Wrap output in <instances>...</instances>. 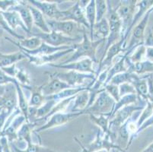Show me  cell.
Wrapping results in <instances>:
<instances>
[{
	"label": "cell",
	"instance_id": "35",
	"mask_svg": "<svg viewBox=\"0 0 153 152\" xmlns=\"http://www.w3.org/2000/svg\"><path fill=\"white\" fill-rule=\"evenodd\" d=\"M13 148L15 152H57L49 148L42 146L41 143H34V142L27 145V147L24 149L19 148L15 145H13Z\"/></svg>",
	"mask_w": 153,
	"mask_h": 152
},
{
	"label": "cell",
	"instance_id": "27",
	"mask_svg": "<svg viewBox=\"0 0 153 152\" xmlns=\"http://www.w3.org/2000/svg\"><path fill=\"white\" fill-rule=\"evenodd\" d=\"M43 85L41 86H30L27 89H30L31 91V97L28 101L29 107L39 108L44 104L45 101V97L42 92Z\"/></svg>",
	"mask_w": 153,
	"mask_h": 152
},
{
	"label": "cell",
	"instance_id": "10",
	"mask_svg": "<svg viewBox=\"0 0 153 152\" xmlns=\"http://www.w3.org/2000/svg\"><path fill=\"white\" fill-rule=\"evenodd\" d=\"M126 41L127 40L124 38V37H121V38L120 39L117 43L114 44H113L111 47L108 50L106 53V55L104 56V59L101 61V62L98 63V68L96 70V79L99 75V74L102 72L103 70L111 68V65L112 64L113 60L114 59L115 57L120 53L126 51V47L127 46L126 44Z\"/></svg>",
	"mask_w": 153,
	"mask_h": 152
},
{
	"label": "cell",
	"instance_id": "46",
	"mask_svg": "<svg viewBox=\"0 0 153 152\" xmlns=\"http://www.w3.org/2000/svg\"><path fill=\"white\" fill-rule=\"evenodd\" d=\"M146 60L153 62V47H146Z\"/></svg>",
	"mask_w": 153,
	"mask_h": 152
},
{
	"label": "cell",
	"instance_id": "48",
	"mask_svg": "<svg viewBox=\"0 0 153 152\" xmlns=\"http://www.w3.org/2000/svg\"><path fill=\"white\" fill-rule=\"evenodd\" d=\"M95 152H109V151H106V150H100V151H95Z\"/></svg>",
	"mask_w": 153,
	"mask_h": 152
},
{
	"label": "cell",
	"instance_id": "31",
	"mask_svg": "<svg viewBox=\"0 0 153 152\" xmlns=\"http://www.w3.org/2000/svg\"><path fill=\"white\" fill-rule=\"evenodd\" d=\"M26 59L27 57L25 56L22 51H19V52L15 53L9 54V55L2 56V59L0 62V67L3 68V67L10 66V65L15 64V62L23 60V59Z\"/></svg>",
	"mask_w": 153,
	"mask_h": 152
},
{
	"label": "cell",
	"instance_id": "33",
	"mask_svg": "<svg viewBox=\"0 0 153 152\" xmlns=\"http://www.w3.org/2000/svg\"><path fill=\"white\" fill-rule=\"evenodd\" d=\"M96 33H98V35L101 36L102 39L106 40L108 37L110 33V26L109 22L106 17L104 19H101L100 22H96L94 29V37L96 35Z\"/></svg>",
	"mask_w": 153,
	"mask_h": 152
},
{
	"label": "cell",
	"instance_id": "43",
	"mask_svg": "<svg viewBox=\"0 0 153 152\" xmlns=\"http://www.w3.org/2000/svg\"><path fill=\"white\" fill-rule=\"evenodd\" d=\"M16 82H19L16 79H13V78L10 77L9 75L5 74L3 71L0 70V85H4V84H8L9 83L14 84L15 85Z\"/></svg>",
	"mask_w": 153,
	"mask_h": 152
},
{
	"label": "cell",
	"instance_id": "30",
	"mask_svg": "<svg viewBox=\"0 0 153 152\" xmlns=\"http://www.w3.org/2000/svg\"><path fill=\"white\" fill-rule=\"evenodd\" d=\"M90 118L94 123L98 125L100 130L105 135H111L112 132L110 130V117L108 116L90 115Z\"/></svg>",
	"mask_w": 153,
	"mask_h": 152
},
{
	"label": "cell",
	"instance_id": "6",
	"mask_svg": "<svg viewBox=\"0 0 153 152\" xmlns=\"http://www.w3.org/2000/svg\"><path fill=\"white\" fill-rule=\"evenodd\" d=\"M49 77L57 78L62 82H66L72 87H76L82 86V84L84 83L85 80H96V75L94 74L81 73L76 71H69L66 72H56L50 73L46 72Z\"/></svg>",
	"mask_w": 153,
	"mask_h": 152
},
{
	"label": "cell",
	"instance_id": "24",
	"mask_svg": "<svg viewBox=\"0 0 153 152\" xmlns=\"http://www.w3.org/2000/svg\"><path fill=\"white\" fill-rule=\"evenodd\" d=\"M25 117L23 115H21L17 116L15 119V120L12 122V123L8 127L5 128L4 131L2 132V135L4 136H8V139L10 141H13L15 139H18V132H19V128L22 127L25 122H26Z\"/></svg>",
	"mask_w": 153,
	"mask_h": 152
},
{
	"label": "cell",
	"instance_id": "16",
	"mask_svg": "<svg viewBox=\"0 0 153 152\" xmlns=\"http://www.w3.org/2000/svg\"><path fill=\"white\" fill-rule=\"evenodd\" d=\"M49 78L51 79V81H50L49 83H47V85H43L42 87V92L44 97L57 94V93L62 91V90L72 87L67 83L62 82V81L57 79V78Z\"/></svg>",
	"mask_w": 153,
	"mask_h": 152
},
{
	"label": "cell",
	"instance_id": "49",
	"mask_svg": "<svg viewBox=\"0 0 153 152\" xmlns=\"http://www.w3.org/2000/svg\"><path fill=\"white\" fill-rule=\"evenodd\" d=\"M152 29H153V27H152Z\"/></svg>",
	"mask_w": 153,
	"mask_h": 152
},
{
	"label": "cell",
	"instance_id": "18",
	"mask_svg": "<svg viewBox=\"0 0 153 152\" xmlns=\"http://www.w3.org/2000/svg\"><path fill=\"white\" fill-rule=\"evenodd\" d=\"M72 47V46H62V47H53V46L49 45V44H46L43 42L41 45L34 50H26L25 49L20 48L21 50L24 52L27 53V54L31 56H46V55H51L55 53L62 51V50H66L68 49H70Z\"/></svg>",
	"mask_w": 153,
	"mask_h": 152
},
{
	"label": "cell",
	"instance_id": "11",
	"mask_svg": "<svg viewBox=\"0 0 153 152\" xmlns=\"http://www.w3.org/2000/svg\"><path fill=\"white\" fill-rule=\"evenodd\" d=\"M59 21H70V22H76L89 30V24L86 19L85 8L80 5L79 1H76L73 5L69 8L66 10H62L61 16Z\"/></svg>",
	"mask_w": 153,
	"mask_h": 152
},
{
	"label": "cell",
	"instance_id": "44",
	"mask_svg": "<svg viewBox=\"0 0 153 152\" xmlns=\"http://www.w3.org/2000/svg\"><path fill=\"white\" fill-rule=\"evenodd\" d=\"M153 125V114L147 120L145 121L144 123L143 124V125L140 126V128H139L138 129H137V132H136V136H137L139 133H140L141 132H143V130H145V129H146V128H149V126H151V125Z\"/></svg>",
	"mask_w": 153,
	"mask_h": 152
},
{
	"label": "cell",
	"instance_id": "8",
	"mask_svg": "<svg viewBox=\"0 0 153 152\" xmlns=\"http://www.w3.org/2000/svg\"><path fill=\"white\" fill-rule=\"evenodd\" d=\"M33 36L38 37L43 42L53 47H62V46H72L80 39V37H70L64 35L62 33L55 31H51L50 33H31Z\"/></svg>",
	"mask_w": 153,
	"mask_h": 152
},
{
	"label": "cell",
	"instance_id": "39",
	"mask_svg": "<svg viewBox=\"0 0 153 152\" xmlns=\"http://www.w3.org/2000/svg\"><path fill=\"white\" fill-rule=\"evenodd\" d=\"M153 114V103L150 102L149 100L147 101V104L144 109L143 110L141 115H140V118L138 119L137 122H136V125L137 128H140L142 125L145 122V121L151 116Z\"/></svg>",
	"mask_w": 153,
	"mask_h": 152
},
{
	"label": "cell",
	"instance_id": "22",
	"mask_svg": "<svg viewBox=\"0 0 153 152\" xmlns=\"http://www.w3.org/2000/svg\"><path fill=\"white\" fill-rule=\"evenodd\" d=\"M152 6L153 0H143V1H140V2H137V4H136V8H138V11L135 14L131 26H130V27L128 30V36L130 33V32L133 30V29L136 27V25L140 22L142 17L146 15V13Z\"/></svg>",
	"mask_w": 153,
	"mask_h": 152
},
{
	"label": "cell",
	"instance_id": "2",
	"mask_svg": "<svg viewBox=\"0 0 153 152\" xmlns=\"http://www.w3.org/2000/svg\"><path fill=\"white\" fill-rule=\"evenodd\" d=\"M108 2V12H107V19L109 22L110 33L108 38L106 39V45L104 47L101 58L100 59L99 62L104 59V56L108 49L115 43L121 38V30H122V22L117 13L116 8H113L110 1Z\"/></svg>",
	"mask_w": 153,
	"mask_h": 152
},
{
	"label": "cell",
	"instance_id": "40",
	"mask_svg": "<svg viewBox=\"0 0 153 152\" xmlns=\"http://www.w3.org/2000/svg\"><path fill=\"white\" fill-rule=\"evenodd\" d=\"M15 77H17L19 82H20V83L22 84L24 87H26V88L31 86L30 78H29L27 72L24 70V69H19L17 75H16Z\"/></svg>",
	"mask_w": 153,
	"mask_h": 152
},
{
	"label": "cell",
	"instance_id": "47",
	"mask_svg": "<svg viewBox=\"0 0 153 152\" xmlns=\"http://www.w3.org/2000/svg\"><path fill=\"white\" fill-rule=\"evenodd\" d=\"M142 152H153V142L151 143L148 147L146 148Z\"/></svg>",
	"mask_w": 153,
	"mask_h": 152
},
{
	"label": "cell",
	"instance_id": "23",
	"mask_svg": "<svg viewBox=\"0 0 153 152\" xmlns=\"http://www.w3.org/2000/svg\"><path fill=\"white\" fill-rule=\"evenodd\" d=\"M2 15H3L4 19L6 21L7 24H9L11 29L15 30L18 27H20L21 28L23 29L27 33H29L28 30L26 27L25 24H24L23 21H22V18L19 15V14L17 12L15 11H10V12H2Z\"/></svg>",
	"mask_w": 153,
	"mask_h": 152
},
{
	"label": "cell",
	"instance_id": "4",
	"mask_svg": "<svg viewBox=\"0 0 153 152\" xmlns=\"http://www.w3.org/2000/svg\"><path fill=\"white\" fill-rule=\"evenodd\" d=\"M120 3L116 7L117 13L122 22L121 37L126 40L128 38V30L130 27L135 15L137 0H124L120 1Z\"/></svg>",
	"mask_w": 153,
	"mask_h": 152
},
{
	"label": "cell",
	"instance_id": "17",
	"mask_svg": "<svg viewBox=\"0 0 153 152\" xmlns=\"http://www.w3.org/2000/svg\"><path fill=\"white\" fill-rule=\"evenodd\" d=\"M19 2L17 5L12 6V10L17 12L22 18L24 24H25L26 27L28 30L29 33H31V30L33 28V17H32L31 12L28 7V4H26L25 2Z\"/></svg>",
	"mask_w": 153,
	"mask_h": 152
},
{
	"label": "cell",
	"instance_id": "21",
	"mask_svg": "<svg viewBox=\"0 0 153 152\" xmlns=\"http://www.w3.org/2000/svg\"><path fill=\"white\" fill-rule=\"evenodd\" d=\"M90 94L88 90H83L80 92L79 94L75 97L73 100V104L70 108L67 110L68 112L71 113H77V112H82L84 110L87 108L89 102Z\"/></svg>",
	"mask_w": 153,
	"mask_h": 152
},
{
	"label": "cell",
	"instance_id": "7",
	"mask_svg": "<svg viewBox=\"0 0 153 152\" xmlns=\"http://www.w3.org/2000/svg\"><path fill=\"white\" fill-rule=\"evenodd\" d=\"M51 31L58 32L70 37H78L77 33L83 30L85 27L70 21H56L46 19Z\"/></svg>",
	"mask_w": 153,
	"mask_h": 152
},
{
	"label": "cell",
	"instance_id": "29",
	"mask_svg": "<svg viewBox=\"0 0 153 152\" xmlns=\"http://www.w3.org/2000/svg\"><path fill=\"white\" fill-rule=\"evenodd\" d=\"M138 101L139 97L136 94H130L123 96V97H121L117 102H116L114 108V110H113L112 113H111V117H110V119L117 113V112L119 110H120V109L123 108V107H126V106L136 104V103H137Z\"/></svg>",
	"mask_w": 153,
	"mask_h": 152
},
{
	"label": "cell",
	"instance_id": "9",
	"mask_svg": "<svg viewBox=\"0 0 153 152\" xmlns=\"http://www.w3.org/2000/svg\"><path fill=\"white\" fill-rule=\"evenodd\" d=\"M152 12L153 6L146 13V15L143 17V19L140 20V22L133 29V33H132V36L130 37V42L126 47V51L133 50L138 46L144 44L145 31H146V28L149 20L150 14Z\"/></svg>",
	"mask_w": 153,
	"mask_h": 152
},
{
	"label": "cell",
	"instance_id": "3",
	"mask_svg": "<svg viewBox=\"0 0 153 152\" xmlns=\"http://www.w3.org/2000/svg\"><path fill=\"white\" fill-rule=\"evenodd\" d=\"M116 101L106 90L101 92L96 97L94 102L82 111V115H105L111 117Z\"/></svg>",
	"mask_w": 153,
	"mask_h": 152
},
{
	"label": "cell",
	"instance_id": "45",
	"mask_svg": "<svg viewBox=\"0 0 153 152\" xmlns=\"http://www.w3.org/2000/svg\"><path fill=\"white\" fill-rule=\"evenodd\" d=\"M144 46L146 47H153V32L152 29H149L148 36L144 41Z\"/></svg>",
	"mask_w": 153,
	"mask_h": 152
},
{
	"label": "cell",
	"instance_id": "1",
	"mask_svg": "<svg viewBox=\"0 0 153 152\" xmlns=\"http://www.w3.org/2000/svg\"><path fill=\"white\" fill-rule=\"evenodd\" d=\"M86 28L83 31V38L82 41L79 44H75L72 45V48L74 49V52L71 56L64 61L63 62H61L62 64H67L70 62H76V61L81 60L82 57H88L91 59V60L96 63L98 62L97 59V49L99 47L100 44L104 43L105 39H99L98 40H91L90 37L88 36L87 33L85 31Z\"/></svg>",
	"mask_w": 153,
	"mask_h": 152
},
{
	"label": "cell",
	"instance_id": "42",
	"mask_svg": "<svg viewBox=\"0 0 153 152\" xmlns=\"http://www.w3.org/2000/svg\"><path fill=\"white\" fill-rule=\"evenodd\" d=\"M120 97H123L125 95L130 94H136L134 87L130 83L122 84L119 86Z\"/></svg>",
	"mask_w": 153,
	"mask_h": 152
},
{
	"label": "cell",
	"instance_id": "38",
	"mask_svg": "<svg viewBox=\"0 0 153 152\" xmlns=\"http://www.w3.org/2000/svg\"><path fill=\"white\" fill-rule=\"evenodd\" d=\"M96 5V22H98L101 19L105 18L108 12V2L105 0H97Z\"/></svg>",
	"mask_w": 153,
	"mask_h": 152
},
{
	"label": "cell",
	"instance_id": "36",
	"mask_svg": "<svg viewBox=\"0 0 153 152\" xmlns=\"http://www.w3.org/2000/svg\"><path fill=\"white\" fill-rule=\"evenodd\" d=\"M130 119L126 121L123 125L117 129V142L118 143H123L124 142V144H126V148L128 145V142L130 140V132L129 130V122H130ZM126 150V148H125Z\"/></svg>",
	"mask_w": 153,
	"mask_h": 152
},
{
	"label": "cell",
	"instance_id": "5",
	"mask_svg": "<svg viewBox=\"0 0 153 152\" xmlns=\"http://www.w3.org/2000/svg\"><path fill=\"white\" fill-rule=\"evenodd\" d=\"M147 102L146 100L139 98V101L136 104L126 106L117 112L114 116L110 120V130L115 128L118 129L127 120L130 119L133 113L136 111L143 110L146 106Z\"/></svg>",
	"mask_w": 153,
	"mask_h": 152
},
{
	"label": "cell",
	"instance_id": "19",
	"mask_svg": "<svg viewBox=\"0 0 153 152\" xmlns=\"http://www.w3.org/2000/svg\"><path fill=\"white\" fill-rule=\"evenodd\" d=\"M129 56L126 59L128 63V72L135 73L137 75H144L146 74L153 73V62L145 60L136 63H132L129 59Z\"/></svg>",
	"mask_w": 153,
	"mask_h": 152
},
{
	"label": "cell",
	"instance_id": "25",
	"mask_svg": "<svg viewBox=\"0 0 153 152\" xmlns=\"http://www.w3.org/2000/svg\"><path fill=\"white\" fill-rule=\"evenodd\" d=\"M28 7L31 12L32 17H33L34 24L36 27H38L43 33H50L51 30L47 24L45 16L43 15L42 12L30 4H28Z\"/></svg>",
	"mask_w": 153,
	"mask_h": 152
},
{
	"label": "cell",
	"instance_id": "28",
	"mask_svg": "<svg viewBox=\"0 0 153 152\" xmlns=\"http://www.w3.org/2000/svg\"><path fill=\"white\" fill-rule=\"evenodd\" d=\"M16 90H17L18 94V105L19 107V110L22 113V115L25 117L27 122H29V103L26 99L25 95L24 94L23 90H22L21 85L19 82H16L15 84Z\"/></svg>",
	"mask_w": 153,
	"mask_h": 152
},
{
	"label": "cell",
	"instance_id": "20",
	"mask_svg": "<svg viewBox=\"0 0 153 152\" xmlns=\"http://www.w3.org/2000/svg\"><path fill=\"white\" fill-rule=\"evenodd\" d=\"M130 84L134 87L139 98L147 102L149 100V87L147 80L144 75H137Z\"/></svg>",
	"mask_w": 153,
	"mask_h": 152
},
{
	"label": "cell",
	"instance_id": "26",
	"mask_svg": "<svg viewBox=\"0 0 153 152\" xmlns=\"http://www.w3.org/2000/svg\"><path fill=\"white\" fill-rule=\"evenodd\" d=\"M86 19L89 24V37L94 41V29L96 24V5L95 0L89 1L86 8H85Z\"/></svg>",
	"mask_w": 153,
	"mask_h": 152
},
{
	"label": "cell",
	"instance_id": "41",
	"mask_svg": "<svg viewBox=\"0 0 153 152\" xmlns=\"http://www.w3.org/2000/svg\"><path fill=\"white\" fill-rule=\"evenodd\" d=\"M104 87H105V90L108 92L113 98L114 99L116 102H117L118 100H120V98L119 92V86L109 83L106 85Z\"/></svg>",
	"mask_w": 153,
	"mask_h": 152
},
{
	"label": "cell",
	"instance_id": "14",
	"mask_svg": "<svg viewBox=\"0 0 153 152\" xmlns=\"http://www.w3.org/2000/svg\"><path fill=\"white\" fill-rule=\"evenodd\" d=\"M29 4L41 11L46 19L59 21L61 16V12L58 8L57 2H47L39 0H30Z\"/></svg>",
	"mask_w": 153,
	"mask_h": 152
},
{
	"label": "cell",
	"instance_id": "32",
	"mask_svg": "<svg viewBox=\"0 0 153 152\" xmlns=\"http://www.w3.org/2000/svg\"><path fill=\"white\" fill-rule=\"evenodd\" d=\"M42 43L43 41L41 38H39L38 37L33 36L30 38L24 39V40H20L19 44H16V43H14V44L18 45L19 48L25 49L26 50H34L38 48Z\"/></svg>",
	"mask_w": 153,
	"mask_h": 152
},
{
	"label": "cell",
	"instance_id": "34",
	"mask_svg": "<svg viewBox=\"0 0 153 152\" xmlns=\"http://www.w3.org/2000/svg\"><path fill=\"white\" fill-rule=\"evenodd\" d=\"M137 76V75L135 73H132L130 72H122V73L117 74L113 77L112 79L110 81L109 83L112 84V85H115L120 86L122 84L125 83H131L132 81Z\"/></svg>",
	"mask_w": 153,
	"mask_h": 152
},
{
	"label": "cell",
	"instance_id": "50",
	"mask_svg": "<svg viewBox=\"0 0 153 152\" xmlns=\"http://www.w3.org/2000/svg\"></svg>",
	"mask_w": 153,
	"mask_h": 152
},
{
	"label": "cell",
	"instance_id": "13",
	"mask_svg": "<svg viewBox=\"0 0 153 152\" xmlns=\"http://www.w3.org/2000/svg\"><path fill=\"white\" fill-rule=\"evenodd\" d=\"M94 62L89 58L82 59L81 60L76 61V62H70L67 64H49V66L56 68V69H65L69 71H76L81 73H90L94 74L96 75V70L93 68Z\"/></svg>",
	"mask_w": 153,
	"mask_h": 152
},
{
	"label": "cell",
	"instance_id": "12",
	"mask_svg": "<svg viewBox=\"0 0 153 152\" xmlns=\"http://www.w3.org/2000/svg\"><path fill=\"white\" fill-rule=\"evenodd\" d=\"M82 115V112L57 113L53 114L44 125H41V126L38 127L37 129H34V132L39 133L41 131H45L47 129H51V128L64 125V124L67 123V122L72 120V119H76L77 117L80 116Z\"/></svg>",
	"mask_w": 153,
	"mask_h": 152
},
{
	"label": "cell",
	"instance_id": "37",
	"mask_svg": "<svg viewBox=\"0 0 153 152\" xmlns=\"http://www.w3.org/2000/svg\"><path fill=\"white\" fill-rule=\"evenodd\" d=\"M146 47H145L144 44H142L138 46L133 50V52L129 56V59L132 63L143 62L145 61L144 59L146 58Z\"/></svg>",
	"mask_w": 153,
	"mask_h": 152
},
{
	"label": "cell",
	"instance_id": "15",
	"mask_svg": "<svg viewBox=\"0 0 153 152\" xmlns=\"http://www.w3.org/2000/svg\"><path fill=\"white\" fill-rule=\"evenodd\" d=\"M22 51V50H21ZM24 54L25 55L27 59H28L29 62L34 64V65H37V66H41V65H45V64H51L53 62L57 61L60 58H62L64 56L67 55V54L70 53L72 52H74V49L70 48L66 50H62V51H59V52L55 53L51 55H46V56H31L27 54V53L24 52Z\"/></svg>",
	"mask_w": 153,
	"mask_h": 152
}]
</instances>
